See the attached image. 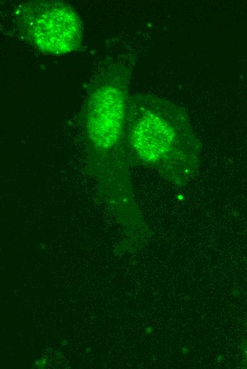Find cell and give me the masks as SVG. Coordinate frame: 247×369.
I'll list each match as a JSON object with an SVG mask.
<instances>
[{"label": "cell", "instance_id": "obj_1", "mask_svg": "<svg viewBox=\"0 0 247 369\" xmlns=\"http://www.w3.org/2000/svg\"><path fill=\"white\" fill-rule=\"evenodd\" d=\"M130 78L126 65L104 69L88 89L82 113L89 165L104 194L120 207L134 203L125 143Z\"/></svg>", "mask_w": 247, "mask_h": 369}, {"label": "cell", "instance_id": "obj_2", "mask_svg": "<svg viewBox=\"0 0 247 369\" xmlns=\"http://www.w3.org/2000/svg\"><path fill=\"white\" fill-rule=\"evenodd\" d=\"M125 143L131 161L155 170L174 184H187L199 165L200 143L187 113L153 94L129 97Z\"/></svg>", "mask_w": 247, "mask_h": 369}, {"label": "cell", "instance_id": "obj_3", "mask_svg": "<svg viewBox=\"0 0 247 369\" xmlns=\"http://www.w3.org/2000/svg\"><path fill=\"white\" fill-rule=\"evenodd\" d=\"M13 16L20 36L43 54L64 55L82 47V21L65 1H23L16 6Z\"/></svg>", "mask_w": 247, "mask_h": 369}]
</instances>
